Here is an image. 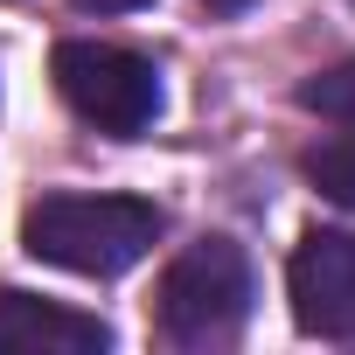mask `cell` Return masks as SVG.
I'll use <instances>...</instances> for the list:
<instances>
[{
	"instance_id": "cell-6",
	"label": "cell",
	"mask_w": 355,
	"mask_h": 355,
	"mask_svg": "<svg viewBox=\"0 0 355 355\" xmlns=\"http://www.w3.org/2000/svg\"><path fill=\"white\" fill-rule=\"evenodd\" d=\"M306 182L327 196V202H341V209H355V132H341V139H320L306 160Z\"/></svg>"
},
{
	"instance_id": "cell-9",
	"label": "cell",
	"mask_w": 355,
	"mask_h": 355,
	"mask_svg": "<svg viewBox=\"0 0 355 355\" xmlns=\"http://www.w3.org/2000/svg\"><path fill=\"white\" fill-rule=\"evenodd\" d=\"M209 15H244V8H258V0H202Z\"/></svg>"
},
{
	"instance_id": "cell-4",
	"label": "cell",
	"mask_w": 355,
	"mask_h": 355,
	"mask_svg": "<svg viewBox=\"0 0 355 355\" xmlns=\"http://www.w3.org/2000/svg\"><path fill=\"white\" fill-rule=\"evenodd\" d=\"M286 300L300 334L355 341V230H306L286 265Z\"/></svg>"
},
{
	"instance_id": "cell-2",
	"label": "cell",
	"mask_w": 355,
	"mask_h": 355,
	"mask_svg": "<svg viewBox=\"0 0 355 355\" xmlns=\"http://www.w3.org/2000/svg\"><path fill=\"white\" fill-rule=\"evenodd\" d=\"M251 300H258V279H251V258L244 244L230 237H202L174 258L153 286V334L182 355H216L244 334L251 320Z\"/></svg>"
},
{
	"instance_id": "cell-7",
	"label": "cell",
	"mask_w": 355,
	"mask_h": 355,
	"mask_svg": "<svg viewBox=\"0 0 355 355\" xmlns=\"http://www.w3.org/2000/svg\"><path fill=\"white\" fill-rule=\"evenodd\" d=\"M300 105H306V112H320V119H334V125H355V56H341V63L313 70V77L300 84Z\"/></svg>"
},
{
	"instance_id": "cell-5",
	"label": "cell",
	"mask_w": 355,
	"mask_h": 355,
	"mask_svg": "<svg viewBox=\"0 0 355 355\" xmlns=\"http://www.w3.org/2000/svg\"><path fill=\"white\" fill-rule=\"evenodd\" d=\"M112 327L84 306L0 286V355H105Z\"/></svg>"
},
{
	"instance_id": "cell-1",
	"label": "cell",
	"mask_w": 355,
	"mask_h": 355,
	"mask_svg": "<svg viewBox=\"0 0 355 355\" xmlns=\"http://www.w3.org/2000/svg\"><path fill=\"white\" fill-rule=\"evenodd\" d=\"M167 216L139 196H42L21 216L28 258L77 272V279H119L160 244Z\"/></svg>"
},
{
	"instance_id": "cell-3",
	"label": "cell",
	"mask_w": 355,
	"mask_h": 355,
	"mask_svg": "<svg viewBox=\"0 0 355 355\" xmlns=\"http://www.w3.org/2000/svg\"><path fill=\"white\" fill-rule=\"evenodd\" d=\"M49 77H56V98L112 139H132L160 119V70H153V56H139L125 42H91V35L56 42Z\"/></svg>"
},
{
	"instance_id": "cell-8",
	"label": "cell",
	"mask_w": 355,
	"mask_h": 355,
	"mask_svg": "<svg viewBox=\"0 0 355 355\" xmlns=\"http://www.w3.org/2000/svg\"><path fill=\"white\" fill-rule=\"evenodd\" d=\"M84 15H132V8H146V0H77Z\"/></svg>"
}]
</instances>
